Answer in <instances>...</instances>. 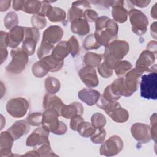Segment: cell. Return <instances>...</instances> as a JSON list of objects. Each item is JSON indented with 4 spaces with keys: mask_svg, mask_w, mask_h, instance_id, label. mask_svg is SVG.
<instances>
[{
    "mask_svg": "<svg viewBox=\"0 0 157 157\" xmlns=\"http://www.w3.org/2000/svg\"><path fill=\"white\" fill-rule=\"evenodd\" d=\"M129 50V45L126 41L116 39L105 46L103 54L104 62L113 70L128 53Z\"/></svg>",
    "mask_w": 157,
    "mask_h": 157,
    "instance_id": "1",
    "label": "cell"
},
{
    "mask_svg": "<svg viewBox=\"0 0 157 157\" xmlns=\"http://www.w3.org/2000/svg\"><path fill=\"white\" fill-rule=\"evenodd\" d=\"M59 113L53 109H46L43 113L42 126L50 132L56 135H63L67 130L65 123L59 121Z\"/></svg>",
    "mask_w": 157,
    "mask_h": 157,
    "instance_id": "2",
    "label": "cell"
},
{
    "mask_svg": "<svg viewBox=\"0 0 157 157\" xmlns=\"http://www.w3.org/2000/svg\"><path fill=\"white\" fill-rule=\"evenodd\" d=\"M140 96L147 99L156 100L157 98V74L149 72L140 77Z\"/></svg>",
    "mask_w": 157,
    "mask_h": 157,
    "instance_id": "3",
    "label": "cell"
},
{
    "mask_svg": "<svg viewBox=\"0 0 157 157\" xmlns=\"http://www.w3.org/2000/svg\"><path fill=\"white\" fill-rule=\"evenodd\" d=\"M12 61L6 67L7 72L12 74L21 73L26 67L29 55L22 49L15 48L10 51Z\"/></svg>",
    "mask_w": 157,
    "mask_h": 157,
    "instance_id": "4",
    "label": "cell"
},
{
    "mask_svg": "<svg viewBox=\"0 0 157 157\" xmlns=\"http://www.w3.org/2000/svg\"><path fill=\"white\" fill-rule=\"evenodd\" d=\"M118 32V26L113 20L109 19L105 26L101 30L95 31L94 36L102 46H106L112 41L117 39Z\"/></svg>",
    "mask_w": 157,
    "mask_h": 157,
    "instance_id": "5",
    "label": "cell"
},
{
    "mask_svg": "<svg viewBox=\"0 0 157 157\" xmlns=\"http://www.w3.org/2000/svg\"><path fill=\"white\" fill-rule=\"evenodd\" d=\"M128 17L133 33L138 36L144 34L148 25L147 17L142 11L135 9H131L128 11Z\"/></svg>",
    "mask_w": 157,
    "mask_h": 157,
    "instance_id": "6",
    "label": "cell"
},
{
    "mask_svg": "<svg viewBox=\"0 0 157 157\" xmlns=\"http://www.w3.org/2000/svg\"><path fill=\"white\" fill-rule=\"evenodd\" d=\"M6 108L10 116L17 118H22L28 112L29 103L24 98H15L7 101Z\"/></svg>",
    "mask_w": 157,
    "mask_h": 157,
    "instance_id": "7",
    "label": "cell"
},
{
    "mask_svg": "<svg viewBox=\"0 0 157 157\" xmlns=\"http://www.w3.org/2000/svg\"><path fill=\"white\" fill-rule=\"evenodd\" d=\"M142 74L144 73L139 71L136 68H134L131 69L125 74L123 81L124 96L129 97L133 94L137 90L139 80Z\"/></svg>",
    "mask_w": 157,
    "mask_h": 157,
    "instance_id": "8",
    "label": "cell"
},
{
    "mask_svg": "<svg viewBox=\"0 0 157 157\" xmlns=\"http://www.w3.org/2000/svg\"><path fill=\"white\" fill-rule=\"evenodd\" d=\"M123 148V142L120 137L113 135L102 143L99 148L101 155L112 156L119 153Z\"/></svg>",
    "mask_w": 157,
    "mask_h": 157,
    "instance_id": "9",
    "label": "cell"
},
{
    "mask_svg": "<svg viewBox=\"0 0 157 157\" xmlns=\"http://www.w3.org/2000/svg\"><path fill=\"white\" fill-rule=\"evenodd\" d=\"M39 37L40 33L37 29L34 27H25V38L21 48L29 56H31L34 53Z\"/></svg>",
    "mask_w": 157,
    "mask_h": 157,
    "instance_id": "10",
    "label": "cell"
},
{
    "mask_svg": "<svg viewBox=\"0 0 157 157\" xmlns=\"http://www.w3.org/2000/svg\"><path fill=\"white\" fill-rule=\"evenodd\" d=\"M50 132L43 126L37 128L28 137L26 145L28 147H37L45 143L50 142L48 135Z\"/></svg>",
    "mask_w": 157,
    "mask_h": 157,
    "instance_id": "11",
    "label": "cell"
},
{
    "mask_svg": "<svg viewBox=\"0 0 157 157\" xmlns=\"http://www.w3.org/2000/svg\"><path fill=\"white\" fill-rule=\"evenodd\" d=\"M131 132L132 137L139 143L146 144L151 139L150 126L141 123H135L131 126Z\"/></svg>",
    "mask_w": 157,
    "mask_h": 157,
    "instance_id": "12",
    "label": "cell"
},
{
    "mask_svg": "<svg viewBox=\"0 0 157 157\" xmlns=\"http://www.w3.org/2000/svg\"><path fill=\"white\" fill-rule=\"evenodd\" d=\"M155 61V55L149 50H145L141 52L136 62V67L137 70L144 73L148 72Z\"/></svg>",
    "mask_w": 157,
    "mask_h": 157,
    "instance_id": "13",
    "label": "cell"
},
{
    "mask_svg": "<svg viewBox=\"0 0 157 157\" xmlns=\"http://www.w3.org/2000/svg\"><path fill=\"white\" fill-rule=\"evenodd\" d=\"M78 75L82 81L89 88H94L99 85V80L94 67L86 66L80 69Z\"/></svg>",
    "mask_w": 157,
    "mask_h": 157,
    "instance_id": "14",
    "label": "cell"
},
{
    "mask_svg": "<svg viewBox=\"0 0 157 157\" xmlns=\"http://www.w3.org/2000/svg\"><path fill=\"white\" fill-rule=\"evenodd\" d=\"M90 2L87 1H74L72 4L71 7L68 10L67 19L71 22L73 20L82 18L83 12L86 9H90Z\"/></svg>",
    "mask_w": 157,
    "mask_h": 157,
    "instance_id": "15",
    "label": "cell"
},
{
    "mask_svg": "<svg viewBox=\"0 0 157 157\" xmlns=\"http://www.w3.org/2000/svg\"><path fill=\"white\" fill-rule=\"evenodd\" d=\"M63 34V30L60 26L57 25L50 26L43 32L42 40L54 45L61 40Z\"/></svg>",
    "mask_w": 157,
    "mask_h": 157,
    "instance_id": "16",
    "label": "cell"
},
{
    "mask_svg": "<svg viewBox=\"0 0 157 157\" xmlns=\"http://www.w3.org/2000/svg\"><path fill=\"white\" fill-rule=\"evenodd\" d=\"M14 139L12 135L7 131H3L0 136V156L7 157L11 156L12 147L13 146Z\"/></svg>",
    "mask_w": 157,
    "mask_h": 157,
    "instance_id": "17",
    "label": "cell"
},
{
    "mask_svg": "<svg viewBox=\"0 0 157 157\" xmlns=\"http://www.w3.org/2000/svg\"><path fill=\"white\" fill-rule=\"evenodd\" d=\"M123 4V1H112V16L115 22L122 23L128 19V12Z\"/></svg>",
    "mask_w": 157,
    "mask_h": 157,
    "instance_id": "18",
    "label": "cell"
},
{
    "mask_svg": "<svg viewBox=\"0 0 157 157\" xmlns=\"http://www.w3.org/2000/svg\"><path fill=\"white\" fill-rule=\"evenodd\" d=\"M25 38V27L17 26L12 28L8 33L7 42L10 48H17Z\"/></svg>",
    "mask_w": 157,
    "mask_h": 157,
    "instance_id": "19",
    "label": "cell"
},
{
    "mask_svg": "<svg viewBox=\"0 0 157 157\" xmlns=\"http://www.w3.org/2000/svg\"><path fill=\"white\" fill-rule=\"evenodd\" d=\"M105 113L111 118V119L117 123H124L129 118V112L124 108H123L121 105L117 102Z\"/></svg>",
    "mask_w": 157,
    "mask_h": 157,
    "instance_id": "20",
    "label": "cell"
},
{
    "mask_svg": "<svg viewBox=\"0 0 157 157\" xmlns=\"http://www.w3.org/2000/svg\"><path fill=\"white\" fill-rule=\"evenodd\" d=\"M29 130L30 126L27 121L21 120L15 122L7 131L15 140L26 134Z\"/></svg>",
    "mask_w": 157,
    "mask_h": 157,
    "instance_id": "21",
    "label": "cell"
},
{
    "mask_svg": "<svg viewBox=\"0 0 157 157\" xmlns=\"http://www.w3.org/2000/svg\"><path fill=\"white\" fill-rule=\"evenodd\" d=\"M100 96V93L98 91L91 88H83L78 93L79 99L90 106L96 104Z\"/></svg>",
    "mask_w": 157,
    "mask_h": 157,
    "instance_id": "22",
    "label": "cell"
},
{
    "mask_svg": "<svg viewBox=\"0 0 157 157\" xmlns=\"http://www.w3.org/2000/svg\"><path fill=\"white\" fill-rule=\"evenodd\" d=\"M83 113V107L82 104L74 102L69 105L63 104L60 112V115L66 119L71 118L76 115H82Z\"/></svg>",
    "mask_w": 157,
    "mask_h": 157,
    "instance_id": "23",
    "label": "cell"
},
{
    "mask_svg": "<svg viewBox=\"0 0 157 157\" xmlns=\"http://www.w3.org/2000/svg\"><path fill=\"white\" fill-rule=\"evenodd\" d=\"M62 100L58 96L47 93L45 95L43 99V107L46 109H53L57 111L59 115L61 109L63 105Z\"/></svg>",
    "mask_w": 157,
    "mask_h": 157,
    "instance_id": "24",
    "label": "cell"
},
{
    "mask_svg": "<svg viewBox=\"0 0 157 157\" xmlns=\"http://www.w3.org/2000/svg\"><path fill=\"white\" fill-rule=\"evenodd\" d=\"M71 23V29L74 34H77L79 36H85L90 32L88 22L84 18H77Z\"/></svg>",
    "mask_w": 157,
    "mask_h": 157,
    "instance_id": "25",
    "label": "cell"
},
{
    "mask_svg": "<svg viewBox=\"0 0 157 157\" xmlns=\"http://www.w3.org/2000/svg\"><path fill=\"white\" fill-rule=\"evenodd\" d=\"M70 53L69 45L67 41H60L53 49L52 55L59 61H64V59Z\"/></svg>",
    "mask_w": 157,
    "mask_h": 157,
    "instance_id": "26",
    "label": "cell"
},
{
    "mask_svg": "<svg viewBox=\"0 0 157 157\" xmlns=\"http://www.w3.org/2000/svg\"><path fill=\"white\" fill-rule=\"evenodd\" d=\"M46 17L51 22L56 23L64 21L66 18V14L64 10L57 7H51L48 11Z\"/></svg>",
    "mask_w": 157,
    "mask_h": 157,
    "instance_id": "27",
    "label": "cell"
},
{
    "mask_svg": "<svg viewBox=\"0 0 157 157\" xmlns=\"http://www.w3.org/2000/svg\"><path fill=\"white\" fill-rule=\"evenodd\" d=\"M49 71L47 64L41 59L35 63L32 66L33 74L38 78H42L45 76Z\"/></svg>",
    "mask_w": 157,
    "mask_h": 157,
    "instance_id": "28",
    "label": "cell"
},
{
    "mask_svg": "<svg viewBox=\"0 0 157 157\" xmlns=\"http://www.w3.org/2000/svg\"><path fill=\"white\" fill-rule=\"evenodd\" d=\"M42 1H25L21 10L29 14H37L41 8Z\"/></svg>",
    "mask_w": 157,
    "mask_h": 157,
    "instance_id": "29",
    "label": "cell"
},
{
    "mask_svg": "<svg viewBox=\"0 0 157 157\" xmlns=\"http://www.w3.org/2000/svg\"><path fill=\"white\" fill-rule=\"evenodd\" d=\"M103 58V55L98 54L93 52H88L85 53L83 61L85 64L90 67H98L101 63Z\"/></svg>",
    "mask_w": 157,
    "mask_h": 157,
    "instance_id": "30",
    "label": "cell"
},
{
    "mask_svg": "<svg viewBox=\"0 0 157 157\" xmlns=\"http://www.w3.org/2000/svg\"><path fill=\"white\" fill-rule=\"evenodd\" d=\"M42 59L47 64L50 72H57L61 70L64 65V61L58 60L52 55L46 56Z\"/></svg>",
    "mask_w": 157,
    "mask_h": 157,
    "instance_id": "31",
    "label": "cell"
},
{
    "mask_svg": "<svg viewBox=\"0 0 157 157\" xmlns=\"http://www.w3.org/2000/svg\"><path fill=\"white\" fill-rule=\"evenodd\" d=\"M60 82L56 77H48L45 80V88L49 94H55L60 90Z\"/></svg>",
    "mask_w": 157,
    "mask_h": 157,
    "instance_id": "32",
    "label": "cell"
},
{
    "mask_svg": "<svg viewBox=\"0 0 157 157\" xmlns=\"http://www.w3.org/2000/svg\"><path fill=\"white\" fill-rule=\"evenodd\" d=\"M96 128L91 123L86 121L82 122L77 129L78 134L83 137H90L96 131Z\"/></svg>",
    "mask_w": 157,
    "mask_h": 157,
    "instance_id": "33",
    "label": "cell"
},
{
    "mask_svg": "<svg viewBox=\"0 0 157 157\" xmlns=\"http://www.w3.org/2000/svg\"><path fill=\"white\" fill-rule=\"evenodd\" d=\"M8 33L1 31V64H2L7 59L8 56V52L7 47H9L7 42Z\"/></svg>",
    "mask_w": 157,
    "mask_h": 157,
    "instance_id": "34",
    "label": "cell"
},
{
    "mask_svg": "<svg viewBox=\"0 0 157 157\" xmlns=\"http://www.w3.org/2000/svg\"><path fill=\"white\" fill-rule=\"evenodd\" d=\"M18 15L14 12H9L4 19V26L7 29L10 30L12 28L18 26Z\"/></svg>",
    "mask_w": 157,
    "mask_h": 157,
    "instance_id": "35",
    "label": "cell"
},
{
    "mask_svg": "<svg viewBox=\"0 0 157 157\" xmlns=\"http://www.w3.org/2000/svg\"><path fill=\"white\" fill-rule=\"evenodd\" d=\"M54 47H55V46L53 44H50L48 42H47L42 40L40 45L39 47L37 52V55L38 58L41 59L44 57L48 56V54L51 52H52Z\"/></svg>",
    "mask_w": 157,
    "mask_h": 157,
    "instance_id": "36",
    "label": "cell"
},
{
    "mask_svg": "<svg viewBox=\"0 0 157 157\" xmlns=\"http://www.w3.org/2000/svg\"><path fill=\"white\" fill-rule=\"evenodd\" d=\"M132 68V64L128 61H120L115 67V72L118 77L125 75Z\"/></svg>",
    "mask_w": 157,
    "mask_h": 157,
    "instance_id": "37",
    "label": "cell"
},
{
    "mask_svg": "<svg viewBox=\"0 0 157 157\" xmlns=\"http://www.w3.org/2000/svg\"><path fill=\"white\" fill-rule=\"evenodd\" d=\"M83 45V47L86 50H96L99 48L101 46L96 40L94 36V34H91L89 36H88L85 39Z\"/></svg>",
    "mask_w": 157,
    "mask_h": 157,
    "instance_id": "38",
    "label": "cell"
},
{
    "mask_svg": "<svg viewBox=\"0 0 157 157\" xmlns=\"http://www.w3.org/2000/svg\"><path fill=\"white\" fill-rule=\"evenodd\" d=\"M91 123L94 127H95L96 129H99L104 128L105 125L106 118L103 114L96 112L91 116Z\"/></svg>",
    "mask_w": 157,
    "mask_h": 157,
    "instance_id": "39",
    "label": "cell"
},
{
    "mask_svg": "<svg viewBox=\"0 0 157 157\" xmlns=\"http://www.w3.org/2000/svg\"><path fill=\"white\" fill-rule=\"evenodd\" d=\"M43 113L41 112H33L29 114L26 118V121L29 125L38 126L42 124Z\"/></svg>",
    "mask_w": 157,
    "mask_h": 157,
    "instance_id": "40",
    "label": "cell"
},
{
    "mask_svg": "<svg viewBox=\"0 0 157 157\" xmlns=\"http://www.w3.org/2000/svg\"><path fill=\"white\" fill-rule=\"evenodd\" d=\"M67 42L71 55L74 57L78 55L80 53V45L77 39L73 36Z\"/></svg>",
    "mask_w": 157,
    "mask_h": 157,
    "instance_id": "41",
    "label": "cell"
},
{
    "mask_svg": "<svg viewBox=\"0 0 157 157\" xmlns=\"http://www.w3.org/2000/svg\"><path fill=\"white\" fill-rule=\"evenodd\" d=\"M106 136V131L102 128L96 129L94 133L90 137L91 140L93 143L99 144L104 142Z\"/></svg>",
    "mask_w": 157,
    "mask_h": 157,
    "instance_id": "42",
    "label": "cell"
},
{
    "mask_svg": "<svg viewBox=\"0 0 157 157\" xmlns=\"http://www.w3.org/2000/svg\"><path fill=\"white\" fill-rule=\"evenodd\" d=\"M31 24L33 27L37 29H42L45 27L47 25V20L44 17L40 16L37 14L33 15L31 17Z\"/></svg>",
    "mask_w": 157,
    "mask_h": 157,
    "instance_id": "43",
    "label": "cell"
},
{
    "mask_svg": "<svg viewBox=\"0 0 157 157\" xmlns=\"http://www.w3.org/2000/svg\"><path fill=\"white\" fill-rule=\"evenodd\" d=\"M36 150L38 151L40 156H57L53 153L52 148L50 147V142L45 143L40 147H37Z\"/></svg>",
    "mask_w": 157,
    "mask_h": 157,
    "instance_id": "44",
    "label": "cell"
},
{
    "mask_svg": "<svg viewBox=\"0 0 157 157\" xmlns=\"http://www.w3.org/2000/svg\"><path fill=\"white\" fill-rule=\"evenodd\" d=\"M98 71L100 75L104 78H109L113 74V70L110 69L104 62L98 66Z\"/></svg>",
    "mask_w": 157,
    "mask_h": 157,
    "instance_id": "45",
    "label": "cell"
},
{
    "mask_svg": "<svg viewBox=\"0 0 157 157\" xmlns=\"http://www.w3.org/2000/svg\"><path fill=\"white\" fill-rule=\"evenodd\" d=\"M150 135L151 139H153L155 142H156V113H154L150 117Z\"/></svg>",
    "mask_w": 157,
    "mask_h": 157,
    "instance_id": "46",
    "label": "cell"
},
{
    "mask_svg": "<svg viewBox=\"0 0 157 157\" xmlns=\"http://www.w3.org/2000/svg\"><path fill=\"white\" fill-rule=\"evenodd\" d=\"M83 17L88 22H95L98 18V13L91 9H86L83 12Z\"/></svg>",
    "mask_w": 157,
    "mask_h": 157,
    "instance_id": "47",
    "label": "cell"
},
{
    "mask_svg": "<svg viewBox=\"0 0 157 157\" xmlns=\"http://www.w3.org/2000/svg\"><path fill=\"white\" fill-rule=\"evenodd\" d=\"M84 121V119L82 118V115H76L71 118L70 121V128L73 131H77L78 126L80 124Z\"/></svg>",
    "mask_w": 157,
    "mask_h": 157,
    "instance_id": "48",
    "label": "cell"
},
{
    "mask_svg": "<svg viewBox=\"0 0 157 157\" xmlns=\"http://www.w3.org/2000/svg\"><path fill=\"white\" fill-rule=\"evenodd\" d=\"M109 19L110 18L106 16H101L100 17H98V18L95 21V31H99L104 28Z\"/></svg>",
    "mask_w": 157,
    "mask_h": 157,
    "instance_id": "49",
    "label": "cell"
},
{
    "mask_svg": "<svg viewBox=\"0 0 157 157\" xmlns=\"http://www.w3.org/2000/svg\"><path fill=\"white\" fill-rule=\"evenodd\" d=\"M91 2L94 4L96 6H98L100 7L107 9L112 6V1H91Z\"/></svg>",
    "mask_w": 157,
    "mask_h": 157,
    "instance_id": "50",
    "label": "cell"
},
{
    "mask_svg": "<svg viewBox=\"0 0 157 157\" xmlns=\"http://www.w3.org/2000/svg\"><path fill=\"white\" fill-rule=\"evenodd\" d=\"M132 4L137 6L140 8H144L148 6L150 3V1H142V0H136V1H129Z\"/></svg>",
    "mask_w": 157,
    "mask_h": 157,
    "instance_id": "51",
    "label": "cell"
},
{
    "mask_svg": "<svg viewBox=\"0 0 157 157\" xmlns=\"http://www.w3.org/2000/svg\"><path fill=\"white\" fill-rule=\"evenodd\" d=\"M156 40H151L150 41L147 45V50L150 51L153 53L155 55L156 53Z\"/></svg>",
    "mask_w": 157,
    "mask_h": 157,
    "instance_id": "52",
    "label": "cell"
},
{
    "mask_svg": "<svg viewBox=\"0 0 157 157\" xmlns=\"http://www.w3.org/2000/svg\"><path fill=\"white\" fill-rule=\"evenodd\" d=\"M10 1H0V10L4 12L8 10L10 6Z\"/></svg>",
    "mask_w": 157,
    "mask_h": 157,
    "instance_id": "53",
    "label": "cell"
},
{
    "mask_svg": "<svg viewBox=\"0 0 157 157\" xmlns=\"http://www.w3.org/2000/svg\"><path fill=\"white\" fill-rule=\"evenodd\" d=\"M25 1H12V7L15 11L21 10Z\"/></svg>",
    "mask_w": 157,
    "mask_h": 157,
    "instance_id": "54",
    "label": "cell"
},
{
    "mask_svg": "<svg viewBox=\"0 0 157 157\" xmlns=\"http://www.w3.org/2000/svg\"><path fill=\"white\" fill-rule=\"evenodd\" d=\"M150 33L151 36L155 39H156V22H153L150 26Z\"/></svg>",
    "mask_w": 157,
    "mask_h": 157,
    "instance_id": "55",
    "label": "cell"
},
{
    "mask_svg": "<svg viewBox=\"0 0 157 157\" xmlns=\"http://www.w3.org/2000/svg\"><path fill=\"white\" fill-rule=\"evenodd\" d=\"M21 156H40V155L39 154L38 151L36 150H34L28 151L26 153H25Z\"/></svg>",
    "mask_w": 157,
    "mask_h": 157,
    "instance_id": "56",
    "label": "cell"
},
{
    "mask_svg": "<svg viewBox=\"0 0 157 157\" xmlns=\"http://www.w3.org/2000/svg\"><path fill=\"white\" fill-rule=\"evenodd\" d=\"M156 5H157V3H155L154 4V6L151 7V12H150V15H151V17L154 18V19H156Z\"/></svg>",
    "mask_w": 157,
    "mask_h": 157,
    "instance_id": "57",
    "label": "cell"
}]
</instances>
